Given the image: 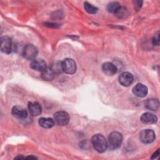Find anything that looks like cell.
Here are the masks:
<instances>
[{"label": "cell", "mask_w": 160, "mask_h": 160, "mask_svg": "<svg viewBox=\"0 0 160 160\" xmlns=\"http://www.w3.org/2000/svg\"><path fill=\"white\" fill-rule=\"evenodd\" d=\"M38 50L33 44H27L24 46L22 51L24 58L28 60H33L38 55Z\"/></svg>", "instance_id": "cell-5"}, {"label": "cell", "mask_w": 160, "mask_h": 160, "mask_svg": "<svg viewBox=\"0 0 160 160\" xmlns=\"http://www.w3.org/2000/svg\"><path fill=\"white\" fill-rule=\"evenodd\" d=\"M121 6V4L118 2H111L107 6V10L109 12L114 14L118 9Z\"/></svg>", "instance_id": "cell-19"}, {"label": "cell", "mask_w": 160, "mask_h": 160, "mask_svg": "<svg viewBox=\"0 0 160 160\" xmlns=\"http://www.w3.org/2000/svg\"><path fill=\"white\" fill-rule=\"evenodd\" d=\"M11 113L13 116L19 119H25L28 116L27 111L22 107L19 106H14L11 110Z\"/></svg>", "instance_id": "cell-10"}, {"label": "cell", "mask_w": 160, "mask_h": 160, "mask_svg": "<svg viewBox=\"0 0 160 160\" xmlns=\"http://www.w3.org/2000/svg\"><path fill=\"white\" fill-rule=\"evenodd\" d=\"M46 26H48L49 27H53V28H56L58 26H59V25L56 24V23H45Z\"/></svg>", "instance_id": "cell-23"}, {"label": "cell", "mask_w": 160, "mask_h": 160, "mask_svg": "<svg viewBox=\"0 0 160 160\" xmlns=\"http://www.w3.org/2000/svg\"><path fill=\"white\" fill-rule=\"evenodd\" d=\"M39 124L43 128H51L54 126L55 121L50 118H41L39 119Z\"/></svg>", "instance_id": "cell-15"}, {"label": "cell", "mask_w": 160, "mask_h": 160, "mask_svg": "<svg viewBox=\"0 0 160 160\" xmlns=\"http://www.w3.org/2000/svg\"><path fill=\"white\" fill-rule=\"evenodd\" d=\"M31 68L38 71H43L46 68V62L42 59H34L32 60L31 64Z\"/></svg>", "instance_id": "cell-11"}, {"label": "cell", "mask_w": 160, "mask_h": 160, "mask_svg": "<svg viewBox=\"0 0 160 160\" xmlns=\"http://www.w3.org/2000/svg\"><path fill=\"white\" fill-rule=\"evenodd\" d=\"M54 120L59 126L66 125L69 121V116L66 111H59L54 114Z\"/></svg>", "instance_id": "cell-6"}, {"label": "cell", "mask_w": 160, "mask_h": 160, "mask_svg": "<svg viewBox=\"0 0 160 160\" xmlns=\"http://www.w3.org/2000/svg\"><path fill=\"white\" fill-rule=\"evenodd\" d=\"M28 109L29 113L33 116H37L41 114L42 108L39 103L38 102H29Z\"/></svg>", "instance_id": "cell-12"}, {"label": "cell", "mask_w": 160, "mask_h": 160, "mask_svg": "<svg viewBox=\"0 0 160 160\" xmlns=\"http://www.w3.org/2000/svg\"><path fill=\"white\" fill-rule=\"evenodd\" d=\"M148 92L146 86L142 83H138L132 88V92L138 97L143 98L145 97Z\"/></svg>", "instance_id": "cell-8"}, {"label": "cell", "mask_w": 160, "mask_h": 160, "mask_svg": "<svg viewBox=\"0 0 160 160\" xmlns=\"http://www.w3.org/2000/svg\"><path fill=\"white\" fill-rule=\"evenodd\" d=\"M26 158H24V157H23V156H17V157H16L14 159H25Z\"/></svg>", "instance_id": "cell-26"}, {"label": "cell", "mask_w": 160, "mask_h": 160, "mask_svg": "<svg viewBox=\"0 0 160 160\" xmlns=\"http://www.w3.org/2000/svg\"><path fill=\"white\" fill-rule=\"evenodd\" d=\"M12 49L11 39L7 36H2L1 38V52L9 54Z\"/></svg>", "instance_id": "cell-7"}, {"label": "cell", "mask_w": 160, "mask_h": 160, "mask_svg": "<svg viewBox=\"0 0 160 160\" xmlns=\"http://www.w3.org/2000/svg\"><path fill=\"white\" fill-rule=\"evenodd\" d=\"M159 101L157 99H148L146 102H145V107L149 109V110H152V111H156L158 109V108H159Z\"/></svg>", "instance_id": "cell-17"}, {"label": "cell", "mask_w": 160, "mask_h": 160, "mask_svg": "<svg viewBox=\"0 0 160 160\" xmlns=\"http://www.w3.org/2000/svg\"><path fill=\"white\" fill-rule=\"evenodd\" d=\"M139 139L144 144H150L155 139V133L152 129H144L139 133Z\"/></svg>", "instance_id": "cell-4"}, {"label": "cell", "mask_w": 160, "mask_h": 160, "mask_svg": "<svg viewBox=\"0 0 160 160\" xmlns=\"http://www.w3.org/2000/svg\"><path fill=\"white\" fill-rule=\"evenodd\" d=\"M159 149H158V150L152 154V157H151V159H156V158L159 156Z\"/></svg>", "instance_id": "cell-24"}, {"label": "cell", "mask_w": 160, "mask_h": 160, "mask_svg": "<svg viewBox=\"0 0 160 160\" xmlns=\"http://www.w3.org/2000/svg\"><path fill=\"white\" fill-rule=\"evenodd\" d=\"M122 135L118 131L112 132L108 137V146L112 149L114 150L119 148L122 142Z\"/></svg>", "instance_id": "cell-2"}, {"label": "cell", "mask_w": 160, "mask_h": 160, "mask_svg": "<svg viewBox=\"0 0 160 160\" xmlns=\"http://www.w3.org/2000/svg\"><path fill=\"white\" fill-rule=\"evenodd\" d=\"M115 16L118 18L122 19L126 18L129 15V11L128 9L123 6H120L114 13Z\"/></svg>", "instance_id": "cell-18"}, {"label": "cell", "mask_w": 160, "mask_h": 160, "mask_svg": "<svg viewBox=\"0 0 160 160\" xmlns=\"http://www.w3.org/2000/svg\"><path fill=\"white\" fill-rule=\"evenodd\" d=\"M133 2H134V8L136 10H139L141 8V7L142 6V1H135Z\"/></svg>", "instance_id": "cell-22"}, {"label": "cell", "mask_w": 160, "mask_h": 160, "mask_svg": "<svg viewBox=\"0 0 160 160\" xmlns=\"http://www.w3.org/2000/svg\"><path fill=\"white\" fill-rule=\"evenodd\" d=\"M133 81V76L129 72H123L119 77V82L123 86H129Z\"/></svg>", "instance_id": "cell-9"}, {"label": "cell", "mask_w": 160, "mask_h": 160, "mask_svg": "<svg viewBox=\"0 0 160 160\" xmlns=\"http://www.w3.org/2000/svg\"><path fill=\"white\" fill-rule=\"evenodd\" d=\"M152 44L154 46H159V31H157L153 38H152Z\"/></svg>", "instance_id": "cell-21"}, {"label": "cell", "mask_w": 160, "mask_h": 160, "mask_svg": "<svg viewBox=\"0 0 160 160\" xmlns=\"http://www.w3.org/2000/svg\"><path fill=\"white\" fill-rule=\"evenodd\" d=\"M84 7L85 10L89 14H96L98 10L96 7L92 6L88 2H85L84 3Z\"/></svg>", "instance_id": "cell-20"}, {"label": "cell", "mask_w": 160, "mask_h": 160, "mask_svg": "<svg viewBox=\"0 0 160 160\" xmlns=\"http://www.w3.org/2000/svg\"><path fill=\"white\" fill-rule=\"evenodd\" d=\"M26 159H37V158L34 156H27L26 158Z\"/></svg>", "instance_id": "cell-25"}, {"label": "cell", "mask_w": 160, "mask_h": 160, "mask_svg": "<svg viewBox=\"0 0 160 160\" xmlns=\"http://www.w3.org/2000/svg\"><path fill=\"white\" fill-rule=\"evenodd\" d=\"M91 143L94 149L98 152H104L108 148V142L104 136L101 134H94L91 138Z\"/></svg>", "instance_id": "cell-1"}, {"label": "cell", "mask_w": 160, "mask_h": 160, "mask_svg": "<svg viewBox=\"0 0 160 160\" xmlns=\"http://www.w3.org/2000/svg\"><path fill=\"white\" fill-rule=\"evenodd\" d=\"M141 121L144 124H155L158 122V118L154 114L149 112L143 113L141 118Z\"/></svg>", "instance_id": "cell-14"}, {"label": "cell", "mask_w": 160, "mask_h": 160, "mask_svg": "<svg viewBox=\"0 0 160 160\" xmlns=\"http://www.w3.org/2000/svg\"><path fill=\"white\" fill-rule=\"evenodd\" d=\"M55 75V72L51 69V67H47L43 71L41 72V77L44 81H51L52 80Z\"/></svg>", "instance_id": "cell-16"}, {"label": "cell", "mask_w": 160, "mask_h": 160, "mask_svg": "<svg viewBox=\"0 0 160 160\" xmlns=\"http://www.w3.org/2000/svg\"><path fill=\"white\" fill-rule=\"evenodd\" d=\"M62 69L67 74H72L76 71V64L71 58H66L61 62Z\"/></svg>", "instance_id": "cell-3"}, {"label": "cell", "mask_w": 160, "mask_h": 160, "mask_svg": "<svg viewBox=\"0 0 160 160\" xmlns=\"http://www.w3.org/2000/svg\"><path fill=\"white\" fill-rule=\"evenodd\" d=\"M116 66L112 62H106L102 65V72L108 76H112L117 72Z\"/></svg>", "instance_id": "cell-13"}]
</instances>
